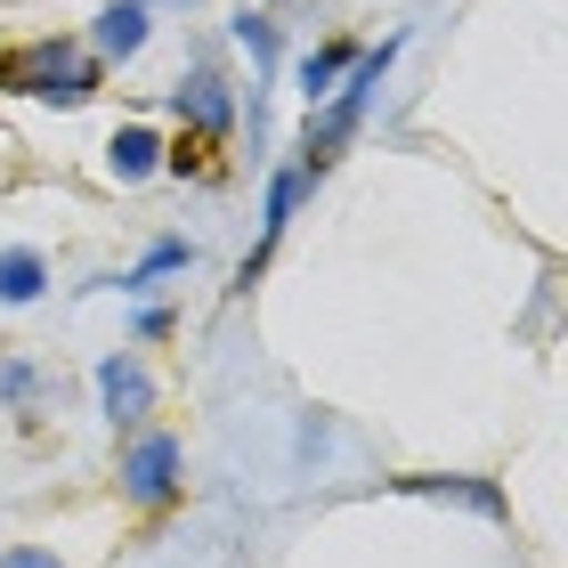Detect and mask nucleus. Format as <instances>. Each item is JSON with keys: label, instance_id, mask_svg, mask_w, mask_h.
<instances>
[{"label": "nucleus", "instance_id": "obj_17", "mask_svg": "<svg viewBox=\"0 0 568 568\" xmlns=\"http://www.w3.org/2000/svg\"><path fill=\"white\" fill-rule=\"evenodd\" d=\"M179 317H171V308L163 301H154V308H139V342H163V333H171Z\"/></svg>", "mask_w": 568, "mask_h": 568}, {"label": "nucleus", "instance_id": "obj_10", "mask_svg": "<svg viewBox=\"0 0 568 568\" xmlns=\"http://www.w3.org/2000/svg\"><path fill=\"white\" fill-rule=\"evenodd\" d=\"M41 293H49V261L33 244H9L0 252V308H33Z\"/></svg>", "mask_w": 568, "mask_h": 568}, {"label": "nucleus", "instance_id": "obj_15", "mask_svg": "<svg viewBox=\"0 0 568 568\" xmlns=\"http://www.w3.org/2000/svg\"><path fill=\"white\" fill-rule=\"evenodd\" d=\"M0 398H9L17 415H33V398H41V366L33 357H0Z\"/></svg>", "mask_w": 568, "mask_h": 568}, {"label": "nucleus", "instance_id": "obj_11", "mask_svg": "<svg viewBox=\"0 0 568 568\" xmlns=\"http://www.w3.org/2000/svg\"><path fill=\"white\" fill-rule=\"evenodd\" d=\"M349 58H357L349 33H342V41H317V49L301 58V98H308V106H325V98H333V82L349 73Z\"/></svg>", "mask_w": 568, "mask_h": 568}, {"label": "nucleus", "instance_id": "obj_1", "mask_svg": "<svg viewBox=\"0 0 568 568\" xmlns=\"http://www.w3.org/2000/svg\"><path fill=\"white\" fill-rule=\"evenodd\" d=\"M106 90V65L90 58L73 33H33V41H9L0 49V98H33V106H90Z\"/></svg>", "mask_w": 568, "mask_h": 568}, {"label": "nucleus", "instance_id": "obj_7", "mask_svg": "<svg viewBox=\"0 0 568 568\" xmlns=\"http://www.w3.org/2000/svg\"><path fill=\"white\" fill-rule=\"evenodd\" d=\"M146 41H154V9H146V0H106V9L90 17V41L82 49L98 65H131Z\"/></svg>", "mask_w": 568, "mask_h": 568}, {"label": "nucleus", "instance_id": "obj_3", "mask_svg": "<svg viewBox=\"0 0 568 568\" xmlns=\"http://www.w3.org/2000/svg\"><path fill=\"white\" fill-rule=\"evenodd\" d=\"M179 487H187V447H179L171 430H139L131 447H122V504L171 511Z\"/></svg>", "mask_w": 568, "mask_h": 568}, {"label": "nucleus", "instance_id": "obj_9", "mask_svg": "<svg viewBox=\"0 0 568 568\" xmlns=\"http://www.w3.org/2000/svg\"><path fill=\"white\" fill-rule=\"evenodd\" d=\"M106 171L122 179V187L154 179V171H163V131H154V122H122V131L106 139Z\"/></svg>", "mask_w": 568, "mask_h": 568}, {"label": "nucleus", "instance_id": "obj_8", "mask_svg": "<svg viewBox=\"0 0 568 568\" xmlns=\"http://www.w3.org/2000/svg\"><path fill=\"white\" fill-rule=\"evenodd\" d=\"M301 187H308L301 171H268V203H261V244H252V252H244V268H236V284H244V293H252V284L268 276L276 244H284V227H293V212H301Z\"/></svg>", "mask_w": 568, "mask_h": 568}, {"label": "nucleus", "instance_id": "obj_19", "mask_svg": "<svg viewBox=\"0 0 568 568\" xmlns=\"http://www.w3.org/2000/svg\"><path fill=\"white\" fill-rule=\"evenodd\" d=\"M0 9H17V0H0Z\"/></svg>", "mask_w": 568, "mask_h": 568}, {"label": "nucleus", "instance_id": "obj_16", "mask_svg": "<svg viewBox=\"0 0 568 568\" xmlns=\"http://www.w3.org/2000/svg\"><path fill=\"white\" fill-rule=\"evenodd\" d=\"M0 568H65V560L41 552V545H9V552H0Z\"/></svg>", "mask_w": 568, "mask_h": 568}, {"label": "nucleus", "instance_id": "obj_6", "mask_svg": "<svg viewBox=\"0 0 568 568\" xmlns=\"http://www.w3.org/2000/svg\"><path fill=\"white\" fill-rule=\"evenodd\" d=\"M98 415H106L114 430H146V415H154V374L139 366L131 349L98 357Z\"/></svg>", "mask_w": 568, "mask_h": 568}, {"label": "nucleus", "instance_id": "obj_4", "mask_svg": "<svg viewBox=\"0 0 568 568\" xmlns=\"http://www.w3.org/2000/svg\"><path fill=\"white\" fill-rule=\"evenodd\" d=\"M382 487H390V496H415V504H455V511H471L487 528H511V496L487 471H398Z\"/></svg>", "mask_w": 568, "mask_h": 568}, {"label": "nucleus", "instance_id": "obj_13", "mask_svg": "<svg viewBox=\"0 0 568 568\" xmlns=\"http://www.w3.org/2000/svg\"><path fill=\"white\" fill-rule=\"evenodd\" d=\"M179 268H195V244H187V236H163V244H146V261L122 268L114 284H122V293H146V284H163V276H179Z\"/></svg>", "mask_w": 568, "mask_h": 568}, {"label": "nucleus", "instance_id": "obj_12", "mask_svg": "<svg viewBox=\"0 0 568 568\" xmlns=\"http://www.w3.org/2000/svg\"><path fill=\"white\" fill-rule=\"evenodd\" d=\"M236 49L252 58V106L268 98V65H276V17L268 9H244L236 17Z\"/></svg>", "mask_w": 568, "mask_h": 568}, {"label": "nucleus", "instance_id": "obj_2", "mask_svg": "<svg viewBox=\"0 0 568 568\" xmlns=\"http://www.w3.org/2000/svg\"><path fill=\"white\" fill-rule=\"evenodd\" d=\"M398 49H406V33H390L382 49H357L349 58V73L333 82V98L325 106H308V131H301V179H325L333 163L349 154V139H357V122H366V106L382 98V82H390V65H398Z\"/></svg>", "mask_w": 568, "mask_h": 568}, {"label": "nucleus", "instance_id": "obj_5", "mask_svg": "<svg viewBox=\"0 0 568 568\" xmlns=\"http://www.w3.org/2000/svg\"><path fill=\"white\" fill-rule=\"evenodd\" d=\"M171 114H179V131L227 146V139H236V82H227L220 65H187L179 90H171Z\"/></svg>", "mask_w": 568, "mask_h": 568}, {"label": "nucleus", "instance_id": "obj_18", "mask_svg": "<svg viewBox=\"0 0 568 568\" xmlns=\"http://www.w3.org/2000/svg\"><path fill=\"white\" fill-rule=\"evenodd\" d=\"M146 9H195V0H146Z\"/></svg>", "mask_w": 568, "mask_h": 568}, {"label": "nucleus", "instance_id": "obj_14", "mask_svg": "<svg viewBox=\"0 0 568 568\" xmlns=\"http://www.w3.org/2000/svg\"><path fill=\"white\" fill-rule=\"evenodd\" d=\"M220 154H227V146L195 139V131H179V139H163V171H171V179H212V171H220Z\"/></svg>", "mask_w": 568, "mask_h": 568}]
</instances>
